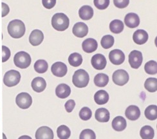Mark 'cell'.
<instances>
[{
  "label": "cell",
  "instance_id": "42",
  "mask_svg": "<svg viewBox=\"0 0 157 139\" xmlns=\"http://www.w3.org/2000/svg\"><path fill=\"white\" fill-rule=\"evenodd\" d=\"M2 17H5L9 13L10 9L9 7V6L6 5V3H3V2L2 3Z\"/></svg>",
  "mask_w": 157,
  "mask_h": 139
},
{
  "label": "cell",
  "instance_id": "4",
  "mask_svg": "<svg viewBox=\"0 0 157 139\" xmlns=\"http://www.w3.org/2000/svg\"><path fill=\"white\" fill-rule=\"evenodd\" d=\"M31 57L28 53L21 51L14 56V63L17 67L21 69L27 68L31 64Z\"/></svg>",
  "mask_w": 157,
  "mask_h": 139
},
{
  "label": "cell",
  "instance_id": "33",
  "mask_svg": "<svg viewBox=\"0 0 157 139\" xmlns=\"http://www.w3.org/2000/svg\"><path fill=\"white\" fill-rule=\"evenodd\" d=\"M145 88L149 92H155L157 90V79L150 77L146 79L144 83Z\"/></svg>",
  "mask_w": 157,
  "mask_h": 139
},
{
  "label": "cell",
  "instance_id": "17",
  "mask_svg": "<svg viewBox=\"0 0 157 139\" xmlns=\"http://www.w3.org/2000/svg\"><path fill=\"white\" fill-rule=\"evenodd\" d=\"M98 47V44L95 39L93 38H88L82 42V50L88 54L94 52Z\"/></svg>",
  "mask_w": 157,
  "mask_h": 139
},
{
  "label": "cell",
  "instance_id": "5",
  "mask_svg": "<svg viewBox=\"0 0 157 139\" xmlns=\"http://www.w3.org/2000/svg\"><path fill=\"white\" fill-rule=\"evenodd\" d=\"M21 80V74L18 71L11 70L5 73L3 77V83L8 87H15Z\"/></svg>",
  "mask_w": 157,
  "mask_h": 139
},
{
  "label": "cell",
  "instance_id": "26",
  "mask_svg": "<svg viewBox=\"0 0 157 139\" xmlns=\"http://www.w3.org/2000/svg\"><path fill=\"white\" fill-rule=\"evenodd\" d=\"M124 23L119 19H114L109 24V30L113 34H120L124 30Z\"/></svg>",
  "mask_w": 157,
  "mask_h": 139
},
{
  "label": "cell",
  "instance_id": "28",
  "mask_svg": "<svg viewBox=\"0 0 157 139\" xmlns=\"http://www.w3.org/2000/svg\"><path fill=\"white\" fill-rule=\"evenodd\" d=\"M68 63L74 67H78L82 63V57L78 53H73L68 57Z\"/></svg>",
  "mask_w": 157,
  "mask_h": 139
},
{
  "label": "cell",
  "instance_id": "11",
  "mask_svg": "<svg viewBox=\"0 0 157 139\" xmlns=\"http://www.w3.org/2000/svg\"><path fill=\"white\" fill-rule=\"evenodd\" d=\"M52 73L58 77H63L66 75L68 68L67 65L62 62H56L51 67Z\"/></svg>",
  "mask_w": 157,
  "mask_h": 139
},
{
  "label": "cell",
  "instance_id": "1",
  "mask_svg": "<svg viewBox=\"0 0 157 139\" xmlns=\"http://www.w3.org/2000/svg\"><path fill=\"white\" fill-rule=\"evenodd\" d=\"M9 35L14 39L22 37L25 33V25L24 23L19 19H14L11 21L7 27Z\"/></svg>",
  "mask_w": 157,
  "mask_h": 139
},
{
  "label": "cell",
  "instance_id": "37",
  "mask_svg": "<svg viewBox=\"0 0 157 139\" xmlns=\"http://www.w3.org/2000/svg\"><path fill=\"white\" fill-rule=\"evenodd\" d=\"M95 7L99 10L106 9L109 5V0H94Z\"/></svg>",
  "mask_w": 157,
  "mask_h": 139
},
{
  "label": "cell",
  "instance_id": "23",
  "mask_svg": "<svg viewBox=\"0 0 157 139\" xmlns=\"http://www.w3.org/2000/svg\"><path fill=\"white\" fill-rule=\"evenodd\" d=\"M126 119L121 116L116 117L112 121V128L117 131H122L126 129Z\"/></svg>",
  "mask_w": 157,
  "mask_h": 139
},
{
  "label": "cell",
  "instance_id": "10",
  "mask_svg": "<svg viewBox=\"0 0 157 139\" xmlns=\"http://www.w3.org/2000/svg\"><path fill=\"white\" fill-rule=\"evenodd\" d=\"M91 63L92 67L98 70H101L105 68L107 64L106 57L101 54L94 55L91 58Z\"/></svg>",
  "mask_w": 157,
  "mask_h": 139
},
{
  "label": "cell",
  "instance_id": "36",
  "mask_svg": "<svg viewBox=\"0 0 157 139\" xmlns=\"http://www.w3.org/2000/svg\"><path fill=\"white\" fill-rule=\"evenodd\" d=\"M92 115V112L88 107L82 108L79 111V117L82 121H88Z\"/></svg>",
  "mask_w": 157,
  "mask_h": 139
},
{
  "label": "cell",
  "instance_id": "15",
  "mask_svg": "<svg viewBox=\"0 0 157 139\" xmlns=\"http://www.w3.org/2000/svg\"><path fill=\"white\" fill-rule=\"evenodd\" d=\"M133 41L139 45L145 44L148 40V34L144 30L139 29L136 30L133 36Z\"/></svg>",
  "mask_w": 157,
  "mask_h": 139
},
{
  "label": "cell",
  "instance_id": "32",
  "mask_svg": "<svg viewBox=\"0 0 157 139\" xmlns=\"http://www.w3.org/2000/svg\"><path fill=\"white\" fill-rule=\"evenodd\" d=\"M114 37L111 35H106L102 37L101 41L102 47L104 49H109L114 44Z\"/></svg>",
  "mask_w": 157,
  "mask_h": 139
},
{
  "label": "cell",
  "instance_id": "13",
  "mask_svg": "<svg viewBox=\"0 0 157 139\" xmlns=\"http://www.w3.org/2000/svg\"><path fill=\"white\" fill-rule=\"evenodd\" d=\"M54 132L48 126H41L36 133V139H54Z\"/></svg>",
  "mask_w": 157,
  "mask_h": 139
},
{
  "label": "cell",
  "instance_id": "20",
  "mask_svg": "<svg viewBox=\"0 0 157 139\" xmlns=\"http://www.w3.org/2000/svg\"><path fill=\"white\" fill-rule=\"evenodd\" d=\"M71 94V89L66 84H60L56 87V94L60 98H66Z\"/></svg>",
  "mask_w": 157,
  "mask_h": 139
},
{
  "label": "cell",
  "instance_id": "3",
  "mask_svg": "<svg viewBox=\"0 0 157 139\" xmlns=\"http://www.w3.org/2000/svg\"><path fill=\"white\" fill-rule=\"evenodd\" d=\"M90 81V76L88 72L84 70L80 69L75 71L72 77V82L77 88H85Z\"/></svg>",
  "mask_w": 157,
  "mask_h": 139
},
{
  "label": "cell",
  "instance_id": "8",
  "mask_svg": "<svg viewBox=\"0 0 157 139\" xmlns=\"http://www.w3.org/2000/svg\"><path fill=\"white\" fill-rule=\"evenodd\" d=\"M143 57L142 52L138 50H133L129 55V63L131 67L134 69H138L142 65Z\"/></svg>",
  "mask_w": 157,
  "mask_h": 139
},
{
  "label": "cell",
  "instance_id": "19",
  "mask_svg": "<svg viewBox=\"0 0 157 139\" xmlns=\"http://www.w3.org/2000/svg\"><path fill=\"white\" fill-rule=\"evenodd\" d=\"M32 88L33 90L37 93L43 91L47 87V83L43 77H37L34 78L31 83Z\"/></svg>",
  "mask_w": 157,
  "mask_h": 139
},
{
  "label": "cell",
  "instance_id": "38",
  "mask_svg": "<svg viewBox=\"0 0 157 139\" xmlns=\"http://www.w3.org/2000/svg\"><path fill=\"white\" fill-rule=\"evenodd\" d=\"M113 3L117 8L124 9L128 6L129 0H113Z\"/></svg>",
  "mask_w": 157,
  "mask_h": 139
},
{
  "label": "cell",
  "instance_id": "41",
  "mask_svg": "<svg viewBox=\"0 0 157 139\" xmlns=\"http://www.w3.org/2000/svg\"><path fill=\"white\" fill-rule=\"evenodd\" d=\"M75 106V102L74 100H72V99H70V100H68L64 105L65 109H66L68 113H71V112L74 109Z\"/></svg>",
  "mask_w": 157,
  "mask_h": 139
},
{
  "label": "cell",
  "instance_id": "29",
  "mask_svg": "<svg viewBox=\"0 0 157 139\" xmlns=\"http://www.w3.org/2000/svg\"><path fill=\"white\" fill-rule=\"evenodd\" d=\"M34 70L38 74H43L48 70V64L47 62L43 59L37 60L34 64Z\"/></svg>",
  "mask_w": 157,
  "mask_h": 139
},
{
  "label": "cell",
  "instance_id": "34",
  "mask_svg": "<svg viewBox=\"0 0 157 139\" xmlns=\"http://www.w3.org/2000/svg\"><path fill=\"white\" fill-rule=\"evenodd\" d=\"M145 71L149 75H155L157 73V63L155 61H149L144 66Z\"/></svg>",
  "mask_w": 157,
  "mask_h": 139
},
{
  "label": "cell",
  "instance_id": "22",
  "mask_svg": "<svg viewBox=\"0 0 157 139\" xmlns=\"http://www.w3.org/2000/svg\"><path fill=\"white\" fill-rule=\"evenodd\" d=\"M95 117L96 120L100 122H108L110 118L109 112L106 108H99L95 111Z\"/></svg>",
  "mask_w": 157,
  "mask_h": 139
},
{
  "label": "cell",
  "instance_id": "2",
  "mask_svg": "<svg viewBox=\"0 0 157 139\" xmlns=\"http://www.w3.org/2000/svg\"><path fill=\"white\" fill-rule=\"evenodd\" d=\"M69 25L70 19L63 13H57L52 18V25L57 31H64L69 27Z\"/></svg>",
  "mask_w": 157,
  "mask_h": 139
},
{
  "label": "cell",
  "instance_id": "24",
  "mask_svg": "<svg viewBox=\"0 0 157 139\" xmlns=\"http://www.w3.org/2000/svg\"><path fill=\"white\" fill-rule=\"evenodd\" d=\"M94 101L99 105L105 104L109 101V95L105 90H99L94 95Z\"/></svg>",
  "mask_w": 157,
  "mask_h": 139
},
{
  "label": "cell",
  "instance_id": "9",
  "mask_svg": "<svg viewBox=\"0 0 157 139\" xmlns=\"http://www.w3.org/2000/svg\"><path fill=\"white\" fill-rule=\"evenodd\" d=\"M109 59L112 64L115 65H120L125 60V55L122 50L115 49L109 52Z\"/></svg>",
  "mask_w": 157,
  "mask_h": 139
},
{
  "label": "cell",
  "instance_id": "40",
  "mask_svg": "<svg viewBox=\"0 0 157 139\" xmlns=\"http://www.w3.org/2000/svg\"><path fill=\"white\" fill-rule=\"evenodd\" d=\"M42 3L44 8L47 9H51L55 6L56 0H42Z\"/></svg>",
  "mask_w": 157,
  "mask_h": 139
},
{
  "label": "cell",
  "instance_id": "35",
  "mask_svg": "<svg viewBox=\"0 0 157 139\" xmlns=\"http://www.w3.org/2000/svg\"><path fill=\"white\" fill-rule=\"evenodd\" d=\"M79 139H96V135L93 130L86 129L82 131Z\"/></svg>",
  "mask_w": 157,
  "mask_h": 139
},
{
  "label": "cell",
  "instance_id": "7",
  "mask_svg": "<svg viewBox=\"0 0 157 139\" xmlns=\"http://www.w3.org/2000/svg\"><path fill=\"white\" fill-rule=\"evenodd\" d=\"M113 83L118 86H124L129 81V75L128 72L124 70H117L115 71L112 76Z\"/></svg>",
  "mask_w": 157,
  "mask_h": 139
},
{
  "label": "cell",
  "instance_id": "12",
  "mask_svg": "<svg viewBox=\"0 0 157 139\" xmlns=\"http://www.w3.org/2000/svg\"><path fill=\"white\" fill-rule=\"evenodd\" d=\"M72 32L76 37L82 38L87 36L88 33V27L85 23L78 22L75 23L73 26Z\"/></svg>",
  "mask_w": 157,
  "mask_h": 139
},
{
  "label": "cell",
  "instance_id": "31",
  "mask_svg": "<svg viewBox=\"0 0 157 139\" xmlns=\"http://www.w3.org/2000/svg\"><path fill=\"white\" fill-rule=\"evenodd\" d=\"M57 137L60 139H68L71 135V131L68 127L65 125H61L57 129Z\"/></svg>",
  "mask_w": 157,
  "mask_h": 139
},
{
  "label": "cell",
  "instance_id": "16",
  "mask_svg": "<svg viewBox=\"0 0 157 139\" xmlns=\"http://www.w3.org/2000/svg\"><path fill=\"white\" fill-rule=\"evenodd\" d=\"M44 39L43 33L39 30H34L31 32L29 36V42L32 46H38L43 42Z\"/></svg>",
  "mask_w": 157,
  "mask_h": 139
},
{
  "label": "cell",
  "instance_id": "30",
  "mask_svg": "<svg viewBox=\"0 0 157 139\" xmlns=\"http://www.w3.org/2000/svg\"><path fill=\"white\" fill-rule=\"evenodd\" d=\"M144 114L146 117L150 121H155L157 118V106L156 105H150L146 108Z\"/></svg>",
  "mask_w": 157,
  "mask_h": 139
},
{
  "label": "cell",
  "instance_id": "43",
  "mask_svg": "<svg viewBox=\"0 0 157 139\" xmlns=\"http://www.w3.org/2000/svg\"><path fill=\"white\" fill-rule=\"evenodd\" d=\"M18 139H32V138L28 135H23L19 137Z\"/></svg>",
  "mask_w": 157,
  "mask_h": 139
},
{
  "label": "cell",
  "instance_id": "25",
  "mask_svg": "<svg viewBox=\"0 0 157 139\" xmlns=\"http://www.w3.org/2000/svg\"><path fill=\"white\" fill-rule=\"evenodd\" d=\"M109 82V77L105 74H98L94 77V83L98 87H104Z\"/></svg>",
  "mask_w": 157,
  "mask_h": 139
},
{
  "label": "cell",
  "instance_id": "6",
  "mask_svg": "<svg viewBox=\"0 0 157 139\" xmlns=\"http://www.w3.org/2000/svg\"><path fill=\"white\" fill-rule=\"evenodd\" d=\"M16 102L19 108L21 109H28L32 103V98L28 93L22 92L19 94L16 98Z\"/></svg>",
  "mask_w": 157,
  "mask_h": 139
},
{
  "label": "cell",
  "instance_id": "18",
  "mask_svg": "<svg viewBox=\"0 0 157 139\" xmlns=\"http://www.w3.org/2000/svg\"><path fill=\"white\" fill-rule=\"evenodd\" d=\"M125 115L129 120L136 121L140 116V110L136 106L131 105L126 110Z\"/></svg>",
  "mask_w": 157,
  "mask_h": 139
},
{
  "label": "cell",
  "instance_id": "21",
  "mask_svg": "<svg viewBox=\"0 0 157 139\" xmlns=\"http://www.w3.org/2000/svg\"><path fill=\"white\" fill-rule=\"evenodd\" d=\"M78 16L82 20H90L94 16V9L89 5H84L78 10Z\"/></svg>",
  "mask_w": 157,
  "mask_h": 139
},
{
  "label": "cell",
  "instance_id": "14",
  "mask_svg": "<svg viewBox=\"0 0 157 139\" xmlns=\"http://www.w3.org/2000/svg\"><path fill=\"white\" fill-rule=\"evenodd\" d=\"M125 25L130 29H135L140 24V18L135 13H129L124 18Z\"/></svg>",
  "mask_w": 157,
  "mask_h": 139
},
{
  "label": "cell",
  "instance_id": "39",
  "mask_svg": "<svg viewBox=\"0 0 157 139\" xmlns=\"http://www.w3.org/2000/svg\"><path fill=\"white\" fill-rule=\"evenodd\" d=\"M10 49L6 47L5 46H2V62L5 63L8 59L10 58Z\"/></svg>",
  "mask_w": 157,
  "mask_h": 139
},
{
  "label": "cell",
  "instance_id": "27",
  "mask_svg": "<svg viewBox=\"0 0 157 139\" xmlns=\"http://www.w3.org/2000/svg\"><path fill=\"white\" fill-rule=\"evenodd\" d=\"M140 135L142 139H153L155 136V131L150 125H144L140 131Z\"/></svg>",
  "mask_w": 157,
  "mask_h": 139
}]
</instances>
